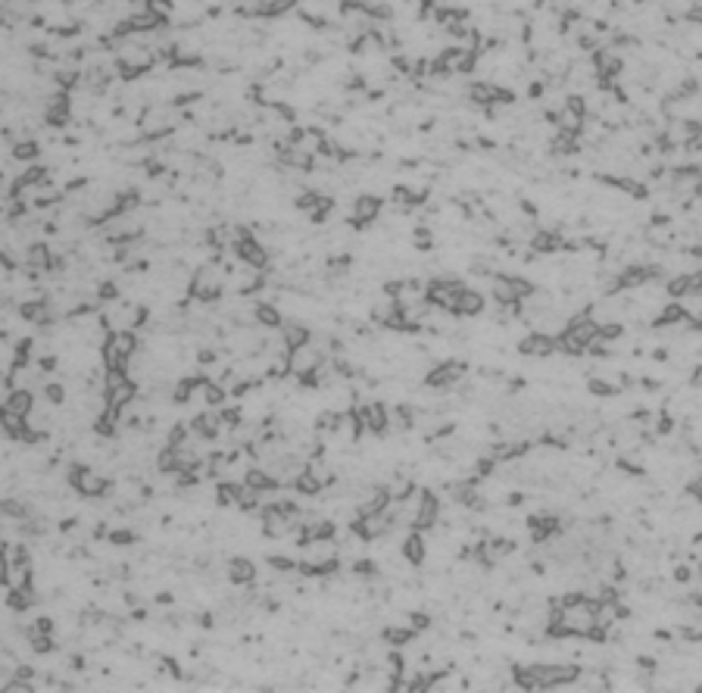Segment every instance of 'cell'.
<instances>
[{"label":"cell","instance_id":"cell-1","mask_svg":"<svg viewBox=\"0 0 702 693\" xmlns=\"http://www.w3.org/2000/svg\"><path fill=\"white\" fill-rule=\"evenodd\" d=\"M518 687L527 690H553V687H578L581 668L572 662H540V665H525L515 668Z\"/></svg>","mask_w":702,"mask_h":693},{"label":"cell","instance_id":"cell-2","mask_svg":"<svg viewBox=\"0 0 702 693\" xmlns=\"http://www.w3.org/2000/svg\"><path fill=\"white\" fill-rule=\"evenodd\" d=\"M600 335H602V322L590 313V309H583V313H578L574 318L565 322V328H562V335H559V350L572 353V356H581V353H587L590 346L600 341Z\"/></svg>","mask_w":702,"mask_h":693},{"label":"cell","instance_id":"cell-3","mask_svg":"<svg viewBox=\"0 0 702 693\" xmlns=\"http://www.w3.org/2000/svg\"><path fill=\"white\" fill-rule=\"evenodd\" d=\"M534 294V284L525 278H515V275H499L493 278V300L499 307H518L525 297Z\"/></svg>","mask_w":702,"mask_h":693},{"label":"cell","instance_id":"cell-4","mask_svg":"<svg viewBox=\"0 0 702 693\" xmlns=\"http://www.w3.org/2000/svg\"><path fill=\"white\" fill-rule=\"evenodd\" d=\"M518 350L525 353V356H537V359L553 356V353L559 350V337L546 335V331H531V335L518 344Z\"/></svg>","mask_w":702,"mask_h":693},{"label":"cell","instance_id":"cell-5","mask_svg":"<svg viewBox=\"0 0 702 693\" xmlns=\"http://www.w3.org/2000/svg\"><path fill=\"white\" fill-rule=\"evenodd\" d=\"M462 375H465V369L459 363H443V365H437V369L428 372V384L437 387V391H447V387L459 384Z\"/></svg>","mask_w":702,"mask_h":693},{"label":"cell","instance_id":"cell-6","mask_svg":"<svg viewBox=\"0 0 702 693\" xmlns=\"http://www.w3.org/2000/svg\"><path fill=\"white\" fill-rule=\"evenodd\" d=\"M72 487L79 490V494H85V497H97V494L107 490V481H103L100 475H91L88 469H75L72 472Z\"/></svg>","mask_w":702,"mask_h":693},{"label":"cell","instance_id":"cell-7","mask_svg":"<svg viewBox=\"0 0 702 693\" xmlns=\"http://www.w3.org/2000/svg\"><path fill=\"white\" fill-rule=\"evenodd\" d=\"M194 294H197L203 303H210V300H215V297L222 294V281L215 278L212 269H206V272H200L197 278H194Z\"/></svg>","mask_w":702,"mask_h":693},{"label":"cell","instance_id":"cell-8","mask_svg":"<svg viewBox=\"0 0 702 693\" xmlns=\"http://www.w3.org/2000/svg\"><path fill=\"white\" fill-rule=\"evenodd\" d=\"M425 553H428V546H425V537H421L419 528H415L412 534L403 537V556H406L412 565H421V563H425Z\"/></svg>","mask_w":702,"mask_h":693},{"label":"cell","instance_id":"cell-9","mask_svg":"<svg viewBox=\"0 0 702 693\" xmlns=\"http://www.w3.org/2000/svg\"><path fill=\"white\" fill-rule=\"evenodd\" d=\"M481 309H484V297L478 294V290H468V288L459 290V300H456V313L459 316H478Z\"/></svg>","mask_w":702,"mask_h":693},{"label":"cell","instance_id":"cell-10","mask_svg":"<svg viewBox=\"0 0 702 693\" xmlns=\"http://www.w3.org/2000/svg\"><path fill=\"white\" fill-rule=\"evenodd\" d=\"M228 578H231L234 584H250V581L256 578V565L244 556H234L231 563H228Z\"/></svg>","mask_w":702,"mask_h":693},{"label":"cell","instance_id":"cell-11","mask_svg":"<svg viewBox=\"0 0 702 693\" xmlns=\"http://www.w3.org/2000/svg\"><path fill=\"white\" fill-rule=\"evenodd\" d=\"M378 210H381V203L374 197L356 200V206H353V222H356V225H365V222H372L378 216Z\"/></svg>","mask_w":702,"mask_h":693},{"label":"cell","instance_id":"cell-12","mask_svg":"<svg viewBox=\"0 0 702 693\" xmlns=\"http://www.w3.org/2000/svg\"><path fill=\"white\" fill-rule=\"evenodd\" d=\"M238 253H241V260L244 262H250V266H266V253H262V247L256 244V241H244V244H238Z\"/></svg>","mask_w":702,"mask_h":693},{"label":"cell","instance_id":"cell-13","mask_svg":"<svg viewBox=\"0 0 702 693\" xmlns=\"http://www.w3.org/2000/svg\"><path fill=\"white\" fill-rule=\"evenodd\" d=\"M4 406H6V410H13V412H19V415H29V412H32V393H29V391L10 393Z\"/></svg>","mask_w":702,"mask_h":693},{"label":"cell","instance_id":"cell-14","mask_svg":"<svg viewBox=\"0 0 702 693\" xmlns=\"http://www.w3.org/2000/svg\"><path fill=\"white\" fill-rule=\"evenodd\" d=\"M281 331H284V341H288V350H297V346H303L306 337H309V331H306L303 325H297V322L284 325Z\"/></svg>","mask_w":702,"mask_h":693},{"label":"cell","instance_id":"cell-15","mask_svg":"<svg viewBox=\"0 0 702 693\" xmlns=\"http://www.w3.org/2000/svg\"><path fill=\"white\" fill-rule=\"evenodd\" d=\"M256 322H259V325H269V328H278V325H281V316H278L275 307H269V303H259V307H256Z\"/></svg>","mask_w":702,"mask_h":693},{"label":"cell","instance_id":"cell-16","mask_svg":"<svg viewBox=\"0 0 702 693\" xmlns=\"http://www.w3.org/2000/svg\"><path fill=\"white\" fill-rule=\"evenodd\" d=\"M194 428H197V434H203V438H215L219 434V415H200L197 422H194Z\"/></svg>","mask_w":702,"mask_h":693},{"label":"cell","instance_id":"cell-17","mask_svg":"<svg viewBox=\"0 0 702 693\" xmlns=\"http://www.w3.org/2000/svg\"><path fill=\"white\" fill-rule=\"evenodd\" d=\"M247 484H250V487H256V490H272L275 484H278V478L266 475V472H250L247 475Z\"/></svg>","mask_w":702,"mask_h":693},{"label":"cell","instance_id":"cell-18","mask_svg":"<svg viewBox=\"0 0 702 693\" xmlns=\"http://www.w3.org/2000/svg\"><path fill=\"white\" fill-rule=\"evenodd\" d=\"M29 266H34V269H44V266H50V256H47V250H44V247H34V250L29 253Z\"/></svg>","mask_w":702,"mask_h":693},{"label":"cell","instance_id":"cell-19","mask_svg":"<svg viewBox=\"0 0 702 693\" xmlns=\"http://www.w3.org/2000/svg\"><path fill=\"white\" fill-rule=\"evenodd\" d=\"M203 397L210 400L212 406H219L222 400H225V391H222V387H215V384H210V381H203Z\"/></svg>","mask_w":702,"mask_h":693},{"label":"cell","instance_id":"cell-20","mask_svg":"<svg viewBox=\"0 0 702 693\" xmlns=\"http://www.w3.org/2000/svg\"><path fill=\"white\" fill-rule=\"evenodd\" d=\"M47 397H50L53 403H62V387L60 384H50V387H47Z\"/></svg>","mask_w":702,"mask_h":693},{"label":"cell","instance_id":"cell-21","mask_svg":"<svg viewBox=\"0 0 702 693\" xmlns=\"http://www.w3.org/2000/svg\"><path fill=\"white\" fill-rule=\"evenodd\" d=\"M4 578H6V559L0 556V581H4Z\"/></svg>","mask_w":702,"mask_h":693}]
</instances>
